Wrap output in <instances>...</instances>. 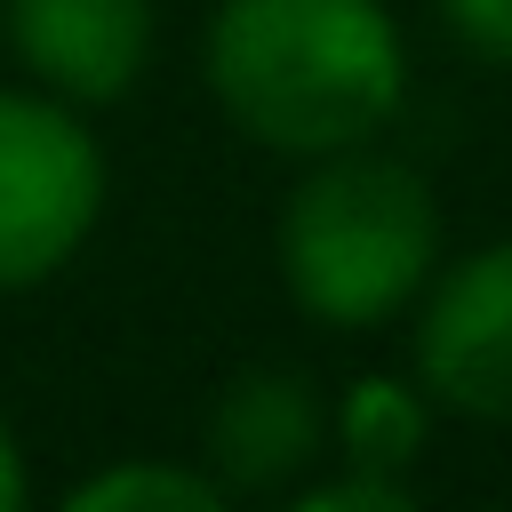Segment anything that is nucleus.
Wrapping results in <instances>:
<instances>
[{"label":"nucleus","mask_w":512,"mask_h":512,"mask_svg":"<svg viewBox=\"0 0 512 512\" xmlns=\"http://www.w3.org/2000/svg\"><path fill=\"white\" fill-rule=\"evenodd\" d=\"M200 88L272 160L376 144L408 104V32L384 0H216Z\"/></svg>","instance_id":"1"},{"label":"nucleus","mask_w":512,"mask_h":512,"mask_svg":"<svg viewBox=\"0 0 512 512\" xmlns=\"http://www.w3.org/2000/svg\"><path fill=\"white\" fill-rule=\"evenodd\" d=\"M440 256H448V224L432 176L376 144L304 160V176L272 216V264L288 304L336 336H376L408 320Z\"/></svg>","instance_id":"2"},{"label":"nucleus","mask_w":512,"mask_h":512,"mask_svg":"<svg viewBox=\"0 0 512 512\" xmlns=\"http://www.w3.org/2000/svg\"><path fill=\"white\" fill-rule=\"evenodd\" d=\"M112 200L104 136L80 104L0 80V296H32L96 240Z\"/></svg>","instance_id":"3"},{"label":"nucleus","mask_w":512,"mask_h":512,"mask_svg":"<svg viewBox=\"0 0 512 512\" xmlns=\"http://www.w3.org/2000/svg\"><path fill=\"white\" fill-rule=\"evenodd\" d=\"M416 312V384L440 416L512 424V232L440 256Z\"/></svg>","instance_id":"4"},{"label":"nucleus","mask_w":512,"mask_h":512,"mask_svg":"<svg viewBox=\"0 0 512 512\" xmlns=\"http://www.w3.org/2000/svg\"><path fill=\"white\" fill-rule=\"evenodd\" d=\"M16 72L80 112L136 96L160 48V0H0Z\"/></svg>","instance_id":"5"},{"label":"nucleus","mask_w":512,"mask_h":512,"mask_svg":"<svg viewBox=\"0 0 512 512\" xmlns=\"http://www.w3.org/2000/svg\"><path fill=\"white\" fill-rule=\"evenodd\" d=\"M328 456V400L304 368H240L200 424V464L224 496H288Z\"/></svg>","instance_id":"6"},{"label":"nucleus","mask_w":512,"mask_h":512,"mask_svg":"<svg viewBox=\"0 0 512 512\" xmlns=\"http://www.w3.org/2000/svg\"><path fill=\"white\" fill-rule=\"evenodd\" d=\"M432 424H440V408L416 376L368 368L328 400V456L320 464H360V472H384V480H416V464L432 448Z\"/></svg>","instance_id":"7"},{"label":"nucleus","mask_w":512,"mask_h":512,"mask_svg":"<svg viewBox=\"0 0 512 512\" xmlns=\"http://www.w3.org/2000/svg\"><path fill=\"white\" fill-rule=\"evenodd\" d=\"M224 480L200 456H112L64 488V512H224Z\"/></svg>","instance_id":"8"},{"label":"nucleus","mask_w":512,"mask_h":512,"mask_svg":"<svg viewBox=\"0 0 512 512\" xmlns=\"http://www.w3.org/2000/svg\"><path fill=\"white\" fill-rule=\"evenodd\" d=\"M280 504L288 512H416V480H384L360 464H312Z\"/></svg>","instance_id":"9"},{"label":"nucleus","mask_w":512,"mask_h":512,"mask_svg":"<svg viewBox=\"0 0 512 512\" xmlns=\"http://www.w3.org/2000/svg\"><path fill=\"white\" fill-rule=\"evenodd\" d=\"M440 24L464 56L512 72V0H440Z\"/></svg>","instance_id":"10"},{"label":"nucleus","mask_w":512,"mask_h":512,"mask_svg":"<svg viewBox=\"0 0 512 512\" xmlns=\"http://www.w3.org/2000/svg\"><path fill=\"white\" fill-rule=\"evenodd\" d=\"M32 496V472H24V440H16V424L0 416V512H16Z\"/></svg>","instance_id":"11"}]
</instances>
